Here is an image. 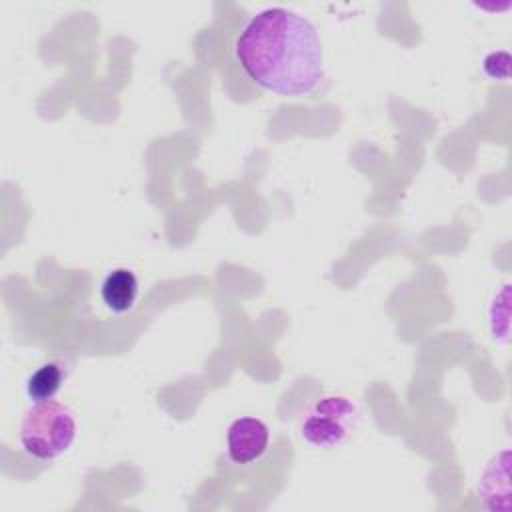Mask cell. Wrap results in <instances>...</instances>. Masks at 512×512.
I'll list each match as a JSON object with an SVG mask.
<instances>
[{"label": "cell", "mask_w": 512, "mask_h": 512, "mask_svg": "<svg viewBox=\"0 0 512 512\" xmlns=\"http://www.w3.org/2000/svg\"><path fill=\"white\" fill-rule=\"evenodd\" d=\"M236 58L248 78L282 96H308L324 78V52L316 26L288 8L252 16L236 38Z\"/></svg>", "instance_id": "6da1fadb"}, {"label": "cell", "mask_w": 512, "mask_h": 512, "mask_svg": "<svg viewBox=\"0 0 512 512\" xmlns=\"http://www.w3.org/2000/svg\"><path fill=\"white\" fill-rule=\"evenodd\" d=\"M76 418L68 406L56 400L36 402L20 422V444L36 460H52L64 454L76 438Z\"/></svg>", "instance_id": "7a4b0ae2"}, {"label": "cell", "mask_w": 512, "mask_h": 512, "mask_svg": "<svg viewBox=\"0 0 512 512\" xmlns=\"http://www.w3.org/2000/svg\"><path fill=\"white\" fill-rule=\"evenodd\" d=\"M358 422V406L340 394L312 404L300 422V436L316 448H334L348 438Z\"/></svg>", "instance_id": "3957f363"}, {"label": "cell", "mask_w": 512, "mask_h": 512, "mask_svg": "<svg viewBox=\"0 0 512 512\" xmlns=\"http://www.w3.org/2000/svg\"><path fill=\"white\" fill-rule=\"evenodd\" d=\"M270 442V428L256 416L236 418L226 432L228 456L234 464H250L258 460Z\"/></svg>", "instance_id": "277c9868"}, {"label": "cell", "mask_w": 512, "mask_h": 512, "mask_svg": "<svg viewBox=\"0 0 512 512\" xmlns=\"http://www.w3.org/2000/svg\"><path fill=\"white\" fill-rule=\"evenodd\" d=\"M100 294L108 310L116 314L128 312L134 306L138 296V278L128 268H116L104 278L100 286Z\"/></svg>", "instance_id": "5b68a950"}, {"label": "cell", "mask_w": 512, "mask_h": 512, "mask_svg": "<svg viewBox=\"0 0 512 512\" xmlns=\"http://www.w3.org/2000/svg\"><path fill=\"white\" fill-rule=\"evenodd\" d=\"M62 382H64L62 366L58 362H46L30 374L26 382V394L36 402L52 400L56 392L62 388Z\"/></svg>", "instance_id": "8992f818"}, {"label": "cell", "mask_w": 512, "mask_h": 512, "mask_svg": "<svg viewBox=\"0 0 512 512\" xmlns=\"http://www.w3.org/2000/svg\"><path fill=\"white\" fill-rule=\"evenodd\" d=\"M508 64H510V56L508 52L504 50H498V52H490L486 58H484V72L490 76V78H502L506 80L508 78Z\"/></svg>", "instance_id": "52a82bcc"}]
</instances>
